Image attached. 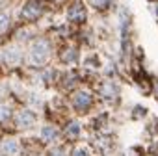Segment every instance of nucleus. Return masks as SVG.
I'll return each mask as SVG.
<instances>
[{"label":"nucleus","mask_w":158,"mask_h":156,"mask_svg":"<svg viewBox=\"0 0 158 156\" xmlns=\"http://www.w3.org/2000/svg\"><path fill=\"white\" fill-rule=\"evenodd\" d=\"M50 56V45L47 39H37L34 41V45L30 47V54H28V60L32 65H43L47 63Z\"/></svg>","instance_id":"obj_1"},{"label":"nucleus","mask_w":158,"mask_h":156,"mask_svg":"<svg viewBox=\"0 0 158 156\" xmlns=\"http://www.w3.org/2000/svg\"><path fill=\"white\" fill-rule=\"evenodd\" d=\"M73 106H74L76 110H80V112L88 110V108L91 106V95H89L88 91H76V93L73 95Z\"/></svg>","instance_id":"obj_2"},{"label":"nucleus","mask_w":158,"mask_h":156,"mask_svg":"<svg viewBox=\"0 0 158 156\" xmlns=\"http://www.w3.org/2000/svg\"><path fill=\"white\" fill-rule=\"evenodd\" d=\"M39 15H41V4L37 2V0H30V2L24 4V8H23V17H24V19L34 21V19H37Z\"/></svg>","instance_id":"obj_3"},{"label":"nucleus","mask_w":158,"mask_h":156,"mask_svg":"<svg viewBox=\"0 0 158 156\" xmlns=\"http://www.w3.org/2000/svg\"><path fill=\"white\" fill-rule=\"evenodd\" d=\"M35 125V115L30 110H21L17 115V126L19 128H30Z\"/></svg>","instance_id":"obj_4"},{"label":"nucleus","mask_w":158,"mask_h":156,"mask_svg":"<svg viewBox=\"0 0 158 156\" xmlns=\"http://www.w3.org/2000/svg\"><path fill=\"white\" fill-rule=\"evenodd\" d=\"M0 150H2L6 156H15V154L19 152V143H17V139L6 138V139L2 141V145H0Z\"/></svg>","instance_id":"obj_5"},{"label":"nucleus","mask_w":158,"mask_h":156,"mask_svg":"<svg viewBox=\"0 0 158 156\" xmlns=\"http://www.w3.org/2000/svg\"><path fill=\"white\" fill-rule=\"evenodd\" d=\"M21 58H23V52H21V48H19V47H10V48L4 52V60H6L10 65L19 63V61H21Z\"/></svg>","instance_id":"obj_6"},{"label":"nucleus","mask_w":158,"mask_h":156,"mask_svg":"<svg viewBox=\"0 0 158 156\" xmlns=\"http://www.w3.org/2000/svg\"><path fill=\"white\" fill-rule=\"evenodd\" d=\"M69 19H71V21H76V23L84 21V19H86V10H84V6H82V4H73V6L69 8Z\"/></svg>","instance_id":"obj_7"},{"label":"nucleus","mask_w":158,"mask_h":156,"mask_svg":"<svg viewBox=\"0 0 158 156\" xmlns=\"http://www.w3.org/2000/svg\"><path fill=\"white\" fill-rule=\"evenodd\" d=\"M117 93H119L117 84H114V82H106V84L102 86V95H104V97L114 99V97H117Z\"/></svg>","instance_id":"obj_8"},{"label":"nucleus","mask_w":158,"mask_h":156,"mask_svg":"<svg viewBox=\"0 0 158 156\" xmlns=\"http://www.w3.org/2000/svg\"><path fill=\"white\" fill-rule=\"evenodd\" d=\"M67 138L69 139H74V138H78L80 136V123H76V121H73L71 125H67Z\"/></svg>","instance_id":"obj_9"},{"label":"nucleus","mask_w":158,"mask_h":156,"mask_svg":"<svg viewBox=\"0 0 158 156\" xmlns=\"http://www.w3.org/2000/svg\"><path fill=\"white\" fill-rule=\"evenodd\" d=\"M56 136H58V132H56L54 126H45V128L41 130V139H43V141H54Z\"/></svg>","instance_id":"obj_10"},{"label":"nucleus","mask_w":158,"mask_h":156,"mask_svg":"<svg viewBox=\"0 0 158 156\" xmlns=\"http://www.w3.org/2000/svg\"><path fill=\"white\" fill-rule=\"evenodd\" d=\"M10 24H11L10 15H8L6 11H0V34H4V32L10 28Z\"/></svg>","instance_id":"obj_11"},{"label":"nucleus","mask_w":158,"mask_h":156,"mask_svg":"<svg viewBox=\"0 0 158 156\" xmlns=\"http://www.w3.org/2000/svg\"><path fill=\"white\" fill-rule=\"evenodd\" d=\"M10 115H11V110H10V106H6V104H0V121H6V119H10Z\"/></svg>","instance_id":"obj_12"},{"label":"nucleus","mask_w":158,"mask_h":156,"mask_svg":"<svg viewBox=\"0 0 158 156\" xmlns=\"http://www.w3.org/2000/svg\"><path fill=\"white\" fill-rule=\"evenodd\" d=\"M74 60H76V50L74 48H69V50L63 52V61L69 63V61H74Z\"/></svg>","instance_id":"obj_13"},{"label":"nucleus","mask_w":158,"mask_h":156,"mask_svg":"<svg viewBox=\"0 0 158 156\" xmlns=\"http://www.w3.org/2000/svg\"><path fill=\"white\" fill-rule=\"evenodd\" d=\"M73 156H88V150H84V149L80 147V149H76V150L73 152Z\"/></svg>","instance_id":"obj_14"},{"label":"nucleus","mask_w":158,"mask_h":156,"mask_svg":"<svg viewBox=\"0 0 158 156\" xmlns=\"http://www.w3.org/2000/svg\"><path fill=\"white\" fill-rule=\"evenodd\" d=\"M50 156H65V152H63V149H54L50 152Z\"/></svg>","instance_id":"obj_15"},{"label":"nucleus","mask_w":158,"mask_h":156,"mask_svg":"<svg viewBox=\"0 0 158 156\" xmlns=\"http://www.w3.org/2000/svg\"><path fill=\"white\" fill-rule=\"evenodd\" d=\"M151 10H152V15L158 19V4H152V6H151Z\"/></svg>","instance_id":"obj_16"},{"label":"nucleus","mask_w":158,"mask_h":156,"mask_svg":"<svg viewBox=\"0 0 158 156\" xmlns=\"http://www.w3.org/2000/svg\"><path fill=\"white\" fill-rule=\"evenodd\" d=\"M104 4H106V0H95V6H101L102 8Z\"/></svg>","instance_id":"obj_17"}]
</instances>
